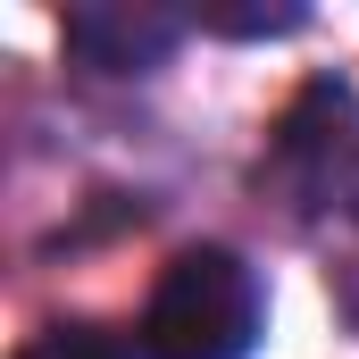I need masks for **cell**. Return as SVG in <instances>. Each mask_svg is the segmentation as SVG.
I'll list each match as a JSON object with an SVG mask.
<instances>
[{
  "label": "cell",
  "mask_w": 359,
  "mask_h": 359,
  "mask_svg": "<svg viewBox=\"0 0 359 359\" xmlns=\"http://www.w3.org/2000/svg\"><path fill=\"white\" fill-rule=\"evenodd\" d=\"M259 326H268L259 268L226 243H192L159 268L142 301V359H251Z\"/></svg>",
  "instance_id": "cell-1"
},
{
  "label": "cell",
  "mask_w": 359,
  "mask_h": 359,
  "mask_svg": "<svg viewBox=\"0 0 359 359\" xmlns=\"http://www.w3.org/2000/svg\"><path fill=\"white\" fill-rule=\"evenodd\" d=\"M268 176L301 201V209H343L359 217V100L343 76L301 84V100L276 126V159Z\"/></svg>",
  "instance_id": "cell-2"
},
{
  "label": "cell",
  "mask_w": 359,
  "mask_h": 359,
  "mask_svg": "<svg viewBox=\"0 0 359 359\" xmlns=\"http://www.w3.org/2000/svg\"><path fill=\"white\" fill-rule=\"evenodd\" d=\"M184 25L192 17L159 8V0H76L67 8V50L100 76H142L184 42Z\"/></svg>",
  "instance_id": "cell-3"
},
{
  "label": "cell",
  "mask_w": 359,
  "mask_h": 359,
  "mask_svg": "<svg viewBox=\"0 0 359 359\" xmlns=\"http://www.w3.org/2000/svg\"><path fill=\"white\" fill-rule=\"evenodd\" d=\"M201 34H234V42H259V34H292L309 8L301 0H284V8H259V0H192L184 8Z\"/></svg>",
  "instance_id": "cell-4"
},
{
  "label": "cell",
  "mask_w": 359,
  "mask_h": 359,
  "mask_svg": "<svg viewBox=\"0 0 359 359\" xmlns=\"http://www.w3.org/2000/svg\"><path fill=\"white\" fill-rule=\"evenodd\" d=\"M17 359H134V343L109 326H42Z\"/></svg>",
  "instance_id": "cell-5"
}]
</instances>
